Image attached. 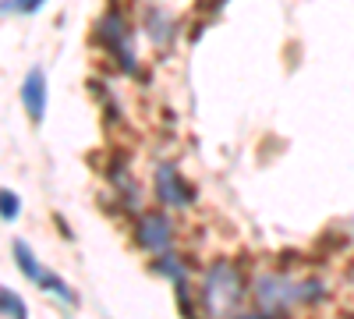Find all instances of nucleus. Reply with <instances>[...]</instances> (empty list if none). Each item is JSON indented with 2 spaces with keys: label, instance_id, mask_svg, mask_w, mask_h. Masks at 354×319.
Returning a JSON list of instances; mask_svg holds the SVG:
<instances>
[{
  "label": "nucleus",
  "instance_id": "1a4fd4ad",
  "mask_svg": "<svg viewBox=\"0 0 354 319\" xmlns=\"http://www.w3.org/2000/svg\"><path fill=\"white\" fill-rule=\"evenodd\" d=\"M156 273H163V277H170L174 284L188 277V273H185V263H181V259H177V255H170V252H163V255L156 259Z\"/></svg>",
  "mask_w": 354,
  "mask_h": 319
},
{
  "label": "nucleus",
  "instance_id": "9d476101",
  "mask_svg": "<svg viewBox=\"0 0 354 319\" xmlns=\"http://www.w3.org/2000/svg\"><path fill=\"white\" fill-rule=\"evenodd\" d=\"M0 202H4V224H15V217L21 213V199L11 192V188H4V195H0Z\"/></svg>",
  "mask_w": 354,
  "mask_h": 319
},
{
  "label": "nucleus",
  "instance_id": "20e7f679",
  "mask_svg": "<svg viewBox=\"0 0 354 319\" xmlns=\"http://www.w3.org/2000/svg\"><path fill=\"white\" fill-rule=\"evenodd\" d=\"M156 195H160L163 206H170V210H181V206L192 202V188L185 185V178L177 174L174 163H160L156 167Z\"/></svg>",
  "mask_w": 354,
  "mask_h": 319
},
{
  "label": "nucleus",
  "instance_id": "0eeeda50",
  "mask_svg": "<svg viewBox=\"0 0 354 319\" xmlns=\"http://www.w3.org/2000/svg\"><path fill=\"white\" fill-rule=\"evenodd\" d=\"M15 259H18V266H21V273H25L28 280H39V273L46 270V266H39V263H36L32 248H28L25 241H15Z\"/></svg>",
  "mask_w": 354,
  "mask_h": 319
},
{
  "label": "nucleus",
  "instance_id": "6e6552de",
  "mask_svg": "<svg viewBox=\"0 0 354 319\" xmlns=\"http://www.w3.org/2000/svg\"><path fill=\"white\" fill-rule=\"evenodd\" d=\"M0 309H4V316H8V319H25V316H28L25 302L11 291V287H0Z\"/></svg>",
  "mask_w": 354,
  "mask_h": 319
},
{
  "label": "nucleus",
  "instance_id": "7ed1b4c3",
  "mask_svg": "<svg viewBox=\"0 0 354 319\" xmlns=\"http://www.w3.org/2000/svg\"><path fill=\"white\" fill-rule=\"evenodd\" d=\"M100 43L113 53V61L121 64L124 71H138V64H135V50H131V43H128V25L121 21V15H106L103 21H100Z\"/></svg>",
  "mask_w": 354,
  "mask_h": 319
},
{
  "label": "nucleus",
  "instance_id": "423d86ee",
  "mask_svg": "<svg viewBox=\"0 0 354 319\" xmlns=\"http://www.w3.org/2000/svg\"><path fill=\"white\" fill-rule=\"evenodd\" d=\"M21 107H25V113L36 125L46 118V75H43V68H32L25 75V82H21Z\"/></svg>",
  "mask_w": 354,
  "mask_h": 319
},
{
  "label": "nucleus",
  "instance_id": "f257e3e1",
  "mask_svg": "<svg viewBox=\"0 0 354 319\" xmlns=\"http://www.w3.org/2000/svg\"><path fill=\"white\" fill-rule=\"evenodd\" d=\"M322 298V287L319 284H298L290 277H262L255 284V302L262 312H283L290 305H308Z\"/></svg>",
  "mask_w": 354,
  "mask_h": 319
},
{
  "label": "nucleus",
  "instance_id": "39448f33",
  "mask_svg": "<svg viewBox=\"0 0 354 319\" xmlns=\"http://www.w3.org/2000/svg\"><path fill=\"white\" fill-rule=\"evenodd\" d=\"M135 238H138V245H142L145 252H153V255L170 252V241H174L170 224H167V217H160V213H145V217L138 220Z\"/></svg>",
  "mask_w": 354,
  "mask_h": 319
},
{
  "label": "nucleus",
  "instance_id": "9b49d317",
  "mask_svg": "<svg viewBox=\"0 0 354 319\" xmlns=\"http://www.w3.org/2000/svg\"><path fill=\"white\" fill-rule=\"evenodd\" d=\"M46 4V0H4V11L11 15V11H18V15H32V11H39Z\"/></svg>",
  "mask_w": 354,
  "mask_h": 319
},
{
  "label": "nucleus",
  "instance_id": "f03ea898",
  "mask_svg": "<svg viewBox=\"0 0 354 319\" xmlns=\"http://www.w3.org/2000/svg\"><path fill=\"white\" fill-rule=\"evenodd\" d=\"M245 295V277L234 263H216L209 273H205V287H202V302L209 312L227 316L241 305Z\"/></svg>",
  "mask_w": 354,
  "mask_h": 319
}]
</instances>
